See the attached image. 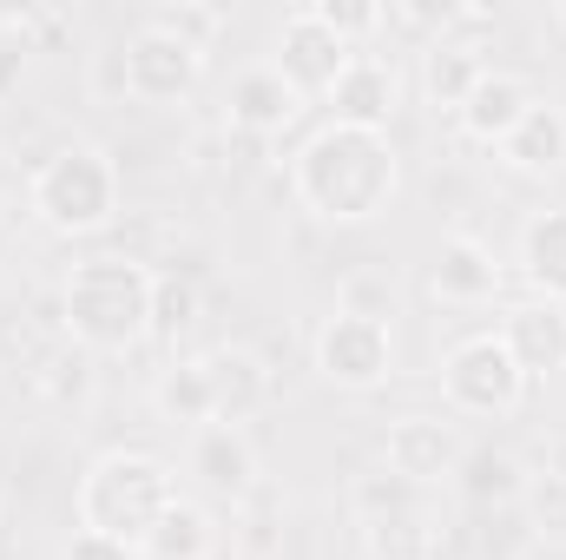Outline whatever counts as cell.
<instances>
[{
	"instance_id": "cell-1",
	"label": "cell",
	"mask_w": 566,
	"mask_h": 560,
	"mask_svg": "<svg viewBox=\"0 0 566 560\" xmlns=\"http://www.w3.org/2000/svg\"><path fill=\"white\" fill-rule=\"evenodd\" d=\"M290 191L310 218L323 225H369L396 205L402 191V158L389 133H369V126H316L310 139L296 145L290 158Z\"/></svg>"
},
{
	"instance_id": "cell-2",
	"label": "cell",
	"mask_w": 566,
	"mask_h": 560,
	"mask_svg": "<svg viewBox=\"0 0 566 560\" xmlns=\"http://www.w3.org/2000/svg\"><path fill=\"white\" fill-rule=\"evenodd\" d=\"M151 290L158 271H145L139 258H86L60 283V323L66 343L86 356H133L151 343Z\"/></svg>"
},
{
	"instance_id": "cell-3",
	"label": "cell",
	"mask_w": 566,
	"mask_h": 560,
	"mask_svg": "<svg viewBox=\"0 0 566 560\" xmlns=\"http://www.w3.org/2000/svg\"><path fill=\"white\" fill-rule=\"evenodd\" d=\"M126 205V178L113 165V152L93 139L60 145L53 158H40L33 185H27V211L60 231V238H99Z\"/></svg>"
},
{
	"instance_id": "cell-4",
	"label": "cell",
	"mask_w": 566,
	"mask_h": 560,
	"mask_svg": "<svg viewBox=\"0 0 566 560\" xmlns=\"http://www.w3.org/2000/svg\"><path fill=\"white\" fill-rule=\"evenodd\" d=\"M171 501H178V475L145 448H106L80 475V528L126 548H145V535L165 521Z\"/></svg>"
},
{
	"instance_id": "cell-5",
	"label": "cell",
	"mask_w": 566,
	"mask_h": 560,
	"mask_svg": "<svg viewBox=\"0 0 566 560\" xmlns=\"http://www.w3.org/2000/svg\"><path fill=\"white\" fill-rule=\"evenodd\" d=\"M441 403L468 422H507L527 403V376L507 356V343L494 330H481V336H461L441 356Z\"/></svg>"
},
{
	"instance_id": "cell-6",
	"label": "cell",
	"mask_w": 566,
	"mask_h": 560,
	"mask_svg": "<svg viewBox=\"0 0 566 560\" xmlns=\"http://www.w3.org/2000/svg\"><path fill=\"white\" fill-rule=\"evenodd\" d=\"M316 376L336 383V390H382L396 376V323H376V317H356V310H329L316 343Z\"/></svg>"
},
{
	"instance_id": "cell-7",
	"label": "cell",
	"mask_w": 566,
	"mask_h": 560,
	"mask_svg": "<svg viewBox=\"0 0 566 560\" xmlns=\"http://www.w3.org/2000/svg\"><path fill=\"white\" fill-rule=\"evenodd\" d=\"M119 53H126V93L139 106H178L205 80V53L171 40V33H158V27H139Z\"/></svg>"
},
{
	"instance_id": "cell-8",
	"label": "cell",
	"mask_w": 566,
	"mask_h": 560,
	"mask_svg": "<svg viewBox=\"0 0 566 560\" xmlns=\"http://www.w3.org/2000/svg\"><path fill=\"white\" fill-rule=\"evenodd\" d=\"M349 60H356V46H349L343 33H329L310 7H296L277 27V60H271V66L296 86V100H329V86L343 80Z\"/></svg>"
},
{
	"instance_id": "cell-9",
	"label": "cell",
	"mask_w": 566,
	"mask_h": 560,
	"mask_svg": "<svg viewBox=\"0 0 566 560\" xmlns=\"http://www.w3.org/2000/svg\"><path fill=\"white\" fill-rule=\"evenodd\" d=\"M461 435H454V422L441 416H396L389 422V435H382V468L389 475H402V481H416V488H441V481H454V468H461Z\"/></svg>"
},
{
	"instance_id": "cell-10",
	"label": "cell",
	"mask_w": 566,
	"mask_h": 560,
	"mask_svg": "<svg viewBox=\"0 0 566 560\" xmlns=\"http://www.w3.org/2000/svg\"><path fill=\"white\" fill-rule=\"evenodd\" d=\"M329 106H336V120H343V126L389 133V120H396V106H402V73H396V60H389V53H363V46H356V60H349V66H343V80L329 86Z\"/></svg>"
},
{
	"instance_id": "cell-11",
	"label": "cell",
	"mask_w": 566,
	"mask_h": 560,
	"mask_svg": "<svg viewBox=\"0 0 566 560\" xmlns=\"http://www.w3.org/2000/svg\"><path fill=\"white\" fill-rule=\"evenodd\" d=\"M494 336L507 343V356L521 363L527 383H534V376H560L566 370V303H541V297L507 303Z\"/></svg>"
},
{
	"instance_id": "cell-12",
	"label": "cell",
	"mask_w": 566,
	"mask_h": 560,
	"mask_svg": "<svg viewBox=\"0 0 566 560\" xmlns=\"http://www.w3.org/2000/svg\"><path fill=\"white\" fill-rule=\"evenodd\" d=\"M205 376H211V422L244 428V422H258L271 409V370H264L258 350L224 343V350L205 356Z\"/></svg>"
},
{
	"instance_id": "cell-13",
	"label": "cell",
	"mask_w": 566,
	"mask_h": 560,
	"mask_svg": "<svg viewBox=\"0 0 566 560\" xmlns=\"http://www.w3.org/2000/svg\"><path fill=\"white\" fill-rule=\"evenodd\" d=\"M224 113H231V126L251 133V139H283V133L303 120V100H296V86L283 80L277 66H251V73L231 80Z\"/></svg>"
},
{
	"instance_id": "cell-14",
	"label": "cell",
	"mask_w": 566,
	"mask_h": 560,
	"mask_svg": "<svg viewBox=\"0 0 566 560\" xmlns=\"http://www.w3.org/2000/svg\"><path fill=\"white\" fill-rule=\"evenodd\" d=\"M191 475L211 495H231V501L258 495V448H251V435L244 428H224V422H205L191 435Z\"/></svg>"
},
{
	"instance_id": "cell-15",
	"label": "cell",
	"mask_w": 566,
	"mask_h": 560,
	"mask_svg": "<svg viewBox=\"0 0 566 560\" xmlns=\"http://www.w3.org/2000/svg\"><path fill=\"white\" fill-rule=\"evenodd\" d=\"M527 106H534L527 80H521V73H501V66H488V73H481V86L468 93V106L454 113V126H461L474 145H494V152H501V139L521 126V113H527Z\"/></svg>"
},
{
	"instance_id": "cell-16",
	"label": "cell",
	"mask_w": 566,
	"mask_h": 560,
	"mask_svg": "<svg viewBox=\"0 0 566 560\" xmlns=\"http://www.w3.org/2000/svg\"><path fill=\"white\" fill-rule=\"evenodd\" d=\"M363 554L369 560H441L448 554V528H441V508H396V515H376L363 521Z\"/></svg>"
},
{
	"instance_id": "cell-17",
	"label": "cell",
	"mask_w": 566,
	"mask_h": 560,
	"mask_svg": "<svg viewBox=\"0 0 566 560\" xmlns=\"http://www.w3.org/2000/svg\"><path fill=\"white\" fill-rule=\"evenodd\" d=\"M501 165H514V172H527V178L566 172V106L534 100V106L521 113V126L501 139Z\"/></svg>"
},
{
	"instance_id": "cell-18",
	"label": "cell",
	"mask_w": 566,
	"mask_h": 560,
	"mask_svg": "<svg viewBox=\"0 0 566 560\" xmlns=\"http://www.w3.org/2000/svg\"><path fill=\"white\" fill-rule=\"evenodd\" d=\"M521 278L541 303H566V205H547L521 225Z\"/></svg>"
},
{
	"instance_id": "cell-19",
	"label": "cell",
	"mask_w": 566,
	"mask_h": 560,
	"mask_svg": "<svg viewBox=\"0 0 566 560\" xmlns=\"http://www.w3.org/2000/svg\"><path fill=\"white\" fill-rule=\"evenodd\" d=\"M434 297L441 303H494L501 297V265L474 238H441L434 251Z\"/></svg>"
},
{
	"instance_id": "cell-20",
	"label": "cell",
	"mask_w": 566,
	"mask_h": 560,
	"mask_svg": "<svg viewBox=\"0 0 566 560\" xmlns=\"http://www.w3.org/2000/svg\"><path fill=\"white\" fill-rule=\"evenodd\" d=\"M481 73H488V60H481L474 40H434V46H422V93H428V106H441V113H461L468 93L481 86Z\"/></svg>"
},
{
	"instance_id": "cell-21",
	"label": "cell",
	"mask_w": 566,
	"mask_h": 560,
	"mask_svg": "<svg viewBox=\"0 0 566 560\" xmlns=\"http://www.w3.org/2000/svg\"><path fill=\"white\" fill-rule=\"evenodd\" d=\"M151 409L165 428H205L211 422V376H205V356H185V363H171V370H158V383H151Z\"/></svg>"
},
{
	"instance_id": "cell-22",
	"label": "cell",
	"mask_w": 566,
	"mask_h": 560,
	"mask_svg": "<svg viewBox=\"0 0 566 560\" xmlns=\"http://www.w3.org/2000/svg\"><path fill=\"white\" fill-rule=\"evenodd\" d=\"M145 560H211L218 554V528H211V515L198 508V501H171L165 508V521L145 535V548H139Z\"/></svg>"
},
{
	"instance_id": "cell-23",
	"label": "cell",
	"mask_w": 566,
	"mask_h": 560,
	"mask_svg": "<svg viewBox=\"0 0 566 560\" xmlns=\"http://www.w3.org/2000/svg\"><path fill=\"white\" fill-rule=\"evenodd\" d=\"M454 481H461V495H468L474 508H488V501L501 508V501H521V495H527V475H521V462H514V455H501V448L461 455Z\"/></svg>"
},
{
	"instance_id": "cell-24",
	"label": "cell",
	"mask_w": 566,
	"mask_h": 560,
	"mask_svg": "<svg viewBox=\"0 0 566 560\" xmlns=\"http://www.w3.org/2000/svg\"><path fill=\"white\" fill-rule=\"evenodd\" d=\"M33 390L53 403V409H80L86 396H93V356L86 350H46L40 356V370H33Z\"/></svg>"
},
{
	"instance_id": "cell-25",
	"label": "cell",
	"mask_w": 566,
	"mask_h": 560,
	"mask_svg": "<svg viewBox=\"0 0 566 560\" xmlns=\"http://www.w3.org/2000/svg\"><path fill=\"white\" fill-rule=\"evenodd\" d=\"M422 501H434V495L402 481V475H389V468H369V475L349 481V515L356 521H376V515H396V508H422Z\"/></svg>"
},
{
	"instance_id": "cell-26",
	"label": "cell",
	"mask_w": 566,
	"mask_h": 560,
	"mask_svg": "<svg viewBox=\"0 0 566 560\" xmlns=\"http://www.w3.org/2000/svg\"><path fill=\"white\" fill-rule=\"evenodd\" d=\"M145 27H158V33H171V40H185V46H198V53H211L218 33L231 27V13H224V7H205V0H178V7H151Z\"/></svg>"
},
{
	"instance_id": "cell-27",
	"label": "cell",
	"mask_w": 566,
	"mask_h": 560,
	"mask_svg": "<svg viewBox=\"0 0 566 560\" xmlns=\"http://www.w3.org/2000/svg\"><path fill=\"white\" fill-rule=\"evenodd\" d=\"M521 508H527L534 541H560L566 548V475H527Z\"/></svg>"
},
{
	"instance_id": "cell-28",
	"label": "cell",
	"mask_w": 566,
	"mask_h": 560,
	"mask_svg": "<svg viewBox=\"0 0 566 560\" xmlns=\"http://www.w3.org/2000/svg\"><path fill=\"white\" fill-rule=\"evenodd\" d=\"M191 323H198V283L191 278H158V290H151V336L178 343Z\"/></svg>"
},
{
	"instance_id": "cell-29",
	"label": "cell",
	"mask_w": 566,
	"mask_h": 560,
	"mask_svg": "<svg viewBox=\"0 0 566 560\" xmlns=\"http://www.w3.org/2000/svg\"><path fill=\"white\" fill-rule=\"evenodd\" d=\"M336 310H356V317L396 323V278H382V271H356V278H343V303H336Z\"/></svg>"
},
{
	"instance_id": "cell-30",
	"label": "cell",
	"mask_w": 566,
	"mask_h": 560,
	"mask_svg": "<svg viewBox=\"0 0 566 560\" xmlns=\"http://www.w3.org/2000/svg\"><path fill=\"white\" fill-rule=\"evenodd\" d=\"M310 13H316L329 33H343L349 46H356L363 33H376V27H382V7H376V0H310Z\"/></svg>"
},
{
	"instance_id": "cell-31",
	"label": "cell",
	"mask_w": 566,
	"mask_h": 560,
	"mask_svg": "<svg viewBox=\"0 0 566 560\" xmlns=\"http://www.w3.org/2000/svg\"><path fill=\"white\" fill-rule=\"evenodd\" d=\"M60 560H145L139 548H126V541H106V535H93V528H73L66 535V548Z\"/></svg>"
},
{
	"instance_id": "cell-32",
	"label": "cell",
	"mask_w": 566,
	"mask_h": 560,
	"mask_svg": "<svg viewBox=\"0 0 566 560\" xmlns=\"http://www.w3.org/2000/svg\"><path fill=\"white\" fill-rule=\"evenodd\" d=\"M93 86H99V93H126V53H106L99 73H93Z\"/></svg>"
},
{
	"instance_id": "cell-33",
	"label": "cell",
	"mask_w": 566,
	"mask_h": 560,
	"mask_svg": "<svg viewBox=\"0 0 566 560\" xmlns=\"http://www.w3.org/2000/svg\"><path fill=\"white\" fill-rule=\"evenodd\" d=\"M554 27L566 33V0H554Z\"/></svg>"
}]
</instances>
